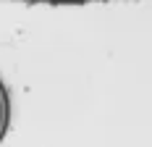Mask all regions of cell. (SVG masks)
Here are the masks:
<instances>
[{
	"mask_svg": "<svg viewBox=\"0 0 152 147\" xmlns=\"http://www.w3.org/2000/svg\"><path fill=\"white\" fill-rule=\"evenodd\" d=\"M5 123H8V103H5V95L0 89V134L5 129Z\"/></svg>",
	"mask_w": 152,
	"mask_h": 147,
	"instance_id": "1",
	"label": "cell"
}]
</instances>
